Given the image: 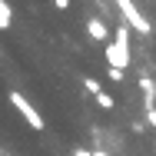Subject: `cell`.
I'll return each mask as SVG.
<instances>
[{
	"label": "cell",
	"instance_id": "9",
	"mask_svg": "<svg viewBox=\"0 0 156 156\" xmlns=\"http://www.w3.org/2000/svg\"><path fill=\"white\" fill-rule=\"evenodd\" d=\"M146 123L156 129V106H150V110H146Z\"/></svg>",
	"mask_w": 156,
	"mask_h": 156
},
{
	"label": "cell",
	"instance_id": "4",
	"mask_svg": "<svg viewBox=\"0 0 156 156\" xmlns=\"http://www.w3.org/2000/svg\"><path fill=\"white\" fill-rule=\"evenodd\" d=\"M140 90H143V96H146V110L150 106H156V83H153V76H140Z\"/></svg>",
	"mask_w": 156,
	"mask_h": 156
},
{
	"label": "cell",
	"instance_id": "8",
	"mask_svg": "<svg viewBox=\"0 0 156 156\" xmlns=\"http://www.w3.org/2000/svg\"><path fill=\"white\" fill-rule=\"evenodd\" d=\"M123 73H126V70H116V66H110V73H106V76H110V80H116V83H120V80H123Z\"/></svg>",
	"mask_w": 156,
	"mask_h": 156
},
{
	"label": "cell",
	"instance_id": "11",
	"mask_svg": "<svg viewBox=\"0 0 156 156\" xmlns=\"http://www.w3.org/2000/svg\"><path fill=\"white\" fill-rule=\"evenodd\" d=\"M93 156H106V153H103V150H96V153H93Z\"/></svg>",
	"mask_w": 156,
	"mask_h": 156
},
{
	"label": "cell",
	"instance_id": "2",
	"mask_svg": "<svg viewBox=\"0 0 156 156\" xmlns=\"http://www.w3.org/2000/svg\"><path fill=\"white\" fill-rule=\"evenodd\" d=\"M10 103H13V110L27 120V126H30V129H43V126H47V123H43V116H40V110H37V106H33L23 93H17V90H13V93H10Z\"/></svg>",
	"mask_w": 156,
	"mask_h": 156
},
{
	"label": "cell",
	"instance_id": "6",
	"mask_svg": "<svg viewBox=\"0 0 156 156\" xmlns=\"http://www.w3.org/2000/svg\"><path fill=\"white\" fill-rule=\"evenodd\" d=\"M96 106H100V110H113V96L110 93H96Z\"/></svg>",
	"mask_w": 156,
	"mask_h": 156
},
{
	"label": "cell",
	"instance_id": "3",
	"mask_svg": "<svg viewBox=\"0 0 156 156\" xmlns=\"http://www.w3.org/2000/svg\"><path fill=\"white\" fill-rule=\"evenodd\" d=\"M87 33L93 37L96 43H110V30H106V23H103L100 17H90V20H87Z\"/></svg>",
	"mask_w": 156,
	"mask_h": 156
},
{
	"label": "cell",
	"instance_id": "5",
	"mask_svg": "<svg viewBox=\"0 0 156 156\" xmlns=\"http://www.w3.org/2000/svg\"><path fill=\"white\" fill-rule=\"evenodd\" d=\"M13 27V10L7 0H0V30H10Z\"/></svg>",
	"mask_w": 156,
	"mask_h": 156
},
{
	"label": "cell",
	"instance_id": "7",
	"mask_svg": "<svg viewBox=\"0 0 156 156\" xmlns=\"http://www.w3.org/2000/svg\"><path fill=\"white\" fill-rule=\"evenodd\" d=\"M83 87H87V90H90V93H103V90H100V80H93V76H87V80H83Z\"/></svg>",
	"mask_w": 156,
	"mask_h": 156
},
{
	"label": "cell",
	"instance_id": "1",
	"mask_svg": "<svg viewBox=\"0 0 156 156\" xmlns=\"http://www.w3.org/2000/svg\"><path fill=\"white\" fill-rule=\"evenodd\" d=\"M129 23L126 20H120L116 23V30H113V40L103 47V57H106V63L110 66H116V70H126L129 66V60H133V53H129Z\"/></svg>",
	"mask_w": 156,
	"mask_h": 156
},
{
	"label": "cell",
	"instance_id": "10",
	"mask_svg": "<svg viewBox=\"0 0 156 156\" xmlns=\"http://www.w3.org/2000/svg\"><path fill=\"white\" fill-rule=\"evenodd\" d=\"M53 7L57 10H70V0H53Z\"/></svg>",
	"mask_w": 156,
	"mask_h": 156
}]
</instances>
